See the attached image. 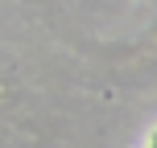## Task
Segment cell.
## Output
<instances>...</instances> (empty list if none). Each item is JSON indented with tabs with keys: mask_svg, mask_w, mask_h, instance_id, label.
<instances>
[{
	"mask_svg": "<svg viewBox=\"0 0 157 148\" xmlns=\"http://www.w3.org/2000/svg\"><path fill=\"white\" fill-rule=\"evenodd\" d=\"M149 148H157V128H153V136H149Z\"/></svg>",
	"mask_w": 157,
	"mask_h": 148,
	"instance_id": "obj_1",
	"label": "cell"
}]
</instances>
